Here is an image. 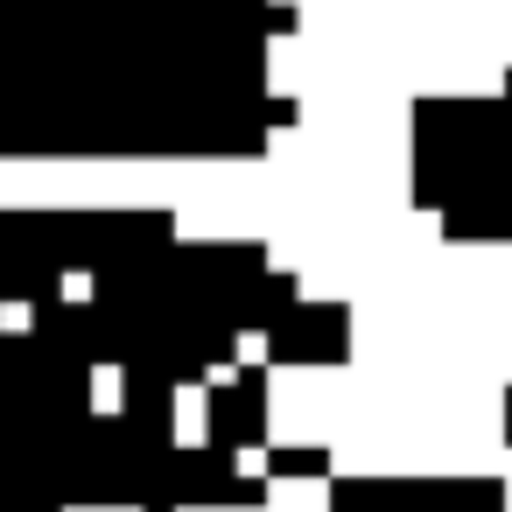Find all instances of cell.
<instances>
[{
    "instance_id": "cell-3",
    "label": "cell",
    "mask_w": 512,
    "mask_h": 512,
    "mask_svg": "<svg viewBox=\"0 0 512 512\" xmlns=\"http://www.w3.org/2000/svg\"><path fill=\"white\" fill-rule=\"evenodd\" d=\"M92 400H99V407H120V372H113V365H99V379H92Z\"/></svg>"
},
{
    "instance_id": "cell-2",
    "label": "cell",
    "mask_w": 512,
    "mask_h": 512,
    "mask_svg": "<svg viewBox=\"0 0 512 512\" xmlns=\"http://www.w3.org/2000/svg\"><path fill=\"white\" fill-rule=\"evenodd\" d=\"M176 442H204V386L176 393Z\"/></svg>"
},
{
    "instance_id": "cell-4",
    "label": "cell",
    "mask_w": 512,
    "mask_h": 512,
    "mask_svg": "<svg viewBox=\"0 0 512 512\" xmlns=\"http://www.w3.org/2000/svg\"><path fill=\"white\" fill-rule=\"evenodd\" d=\"M239 358H246V365H260V358H267V337H260V330H246V337H239Z\"/></svg>"
},
{
    "instance_id": "cell-1",
    "label": "cell",
    "mask_w": 512,
    "mask_h": 512,
    "mask_svg": "<svg viewBox=\"0 0 512 512\" xmlns=\"http://www.w3.org/2000/svg\"><path fill=\"white\" fill-rule=\"evenodd\" d=\"M267 512H330V491L316 477H281L267 491Z\"/></svg>"
}]
</instances>
